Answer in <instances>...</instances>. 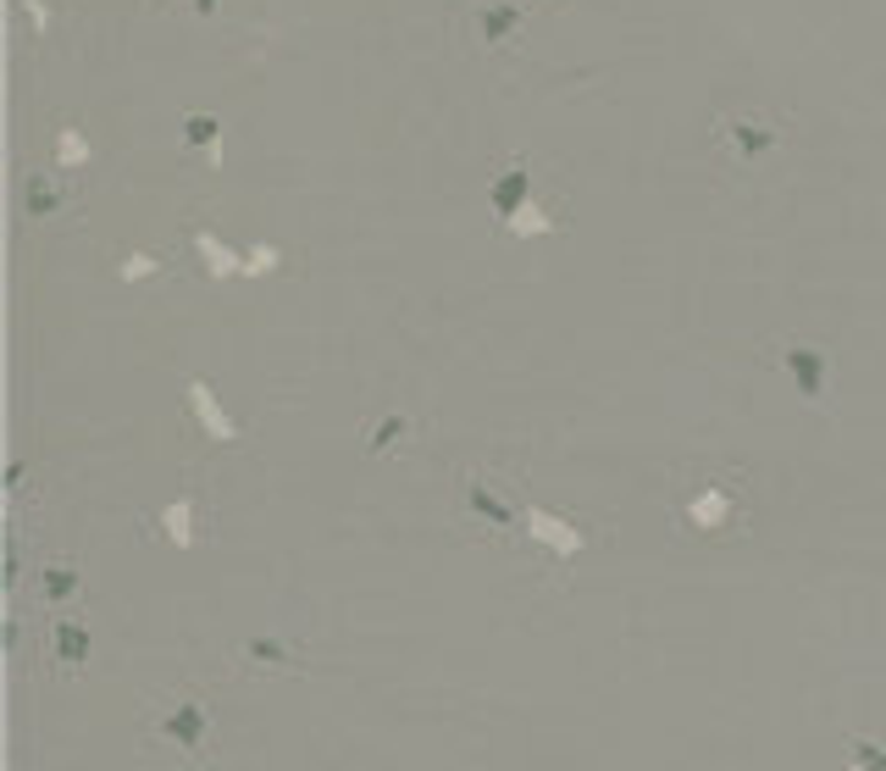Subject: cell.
<instances>
[{"mask_svg":"<svg viewBox=\"0 0 886 771\" xmlns=\"http://www.w3.org/2000/svg\"><path fill=\"white\" fill-rule=\"evenodd\" d=\"M842 771H886V755H881L875 744H864V738H853V760H848Z\"/></svg>","mask_w":886,"mask_h":771,"instance_id":"5b68a950","label":"cell"},{"mask_svg":"<svg viewBox=\"0 0 886 771\" xmlns=\"http://www.w3.org/2000/svg\"><path fill=\"white\" fill-rule=\"evenodd\" d=\"M188 394H195V411H200V423L217 433V439H233V428H227V417H222V411H217V400H211V389L206 383H195V389H188Z\"/></svg>","mask_w":886,"mask_h":771,"instance_id":"3957f363","label":"cell"},{"mask_svg":"<svg viewBox=\"0 0 886 771\" xmlns=\"http://www.w3.org/2000/svg\"><path fill=\"white\" fill-rule=\"evenodd\" d=\"M211 710H206V699H177L172 710H167V717L156 722V733L183 755V760H200L206 755V744H211Z\"/></svg>","mask_w":886,"mask_h":771,"instance_id":"7a4b0ae2","label":"cell"},{"mask_svg":"<svg viewBox=\"0 0 886 771\" xmlns=\"http://www.w3.org/2000/svg\"><path fill=\"white\" fill-rule=\"evenodd\" d=\"M681 522L704 539H731V533L748 522V494L742 478H726V472H710L704 484H692L681 500Z\"/></svg>","mask_w":886,"mask_h":771,"instance_id":"6da1fadb","label":"cell"},{"mask_svg":"<svg viewBox=\"0 0 886 771\" xmlns=\"http://www.w3.org/2000/svg\"><path fill=\"white\" fill-rule=\"evenodd\" d=\"M89 649V633L84 627H61V666H78Z\"/></svg>","mask_w":886,"mask_h":771,"instance_id":"277c9868","label":"cell"}]
</instances>
